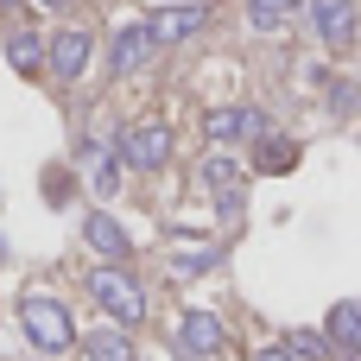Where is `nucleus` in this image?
Wrapping results in <instances>:
<instances>
[{"mask_svg":"<svg viewBox=\"0 0 361 361\" xmlns=\"http://www.w3.org/2000/svg\"><path fill=\"white\" fill-rule=\"evenodd\" d=\"M19 330H25V343H32L38 355H63V349L82 343L76 324H70V311H63V298H51V292L19 298Z\"/></svg>","mask_w":361,"mask_h":361,"instance_id":"1","label":"nucleus"},{"mask_svg":"<svg viewBox=\"0 0 361 361\" xmlns=\"http://www.w3.org/2000/svg\"><path fill=\"white\" fill-rule=\"evenodd\" d=\"M89 292H95V305H102L114 324H127V330L146 317V292H140V279H133V273H121V260L95 267V273H89Z\"/></svg>","mask_w":361,"mask_h":361,"instance_id":"2","label":"nucleus"},{"mask_svg":"<svg viewBox=\"0 0 361 361\" xmlns=\"http://www.w3.org/2000/svg\"><path fill=\"white\" fill-rule=\"evenodd\" d=\"M311 32H317L330 51L355 44V32H361V6H355V0H311Z\"/></svg>","mask_w":361,"mask_h":361,"instance_id":"3","label":"nucleus"},{"mask_svg":"<svg viewBox=\"0 0 361 361\" xmlns=\"http://www.w3.org/2000/svg\"><path fill=\"white\" fill-rule=\"evenodd\" d=\"M121 152H127L133 171H159V165L171 159V133H165V121H140V127H127V133H121Z\"/></svg>","mask_w":361,"mask_h":361,"instance_id":"4","label":"nucleus"},{"mask_svg":"<svg viewBox=\"0 0 361 361\" xmlns=\"http://www.w3.org/2000/svg\"><path fill=\"white\" fill-rule=\"evenodd\" d=\"M89 51H95V38H89V32H57V38H51V51H44V63H51V76H57V82H76V76L89 70Z\"/></svg>","mask_w":361,"mask_h":361,"instance_id":"5","label":"nucleus"},{"mask_svg":"<svg viewBox=\"0 0 361 361\" xmlns=\"http://www.w3.org/2000/svg\"><path fill=\"white\" fill-rule=\"evenodd\" d=\"M152 44H159V38H152L146 25H121L114 44H108V76H133V70L152 57Z\"/></svg>","mask_w":361,"mask_h":361,"instance_id":"6","label":"nucleus"},{"mask_svg":"<svg viewBox=\"0 0 361 361\" xmlns=\"http://www.w3.org/2000/svg\"><path fill=\"white\" fill-rule=\"evenodd\" d=\"M203 133L228 146V140H247V133H267V114H260V108H209V114H203Z\"/></svg>","mask_w":361,"mask_h":361,"instance_id":"7","label":"nucleus"},{"mask_svg":"<svg viewBox=\"0 0 361 361\" xmlns=\"http://www.w3.org/2000/svg\"><path fill=\"white\" fill-rule=\"evenodd\" d=\"M197 25H209V6H159V13L146 19V32H152L159 44H171V38H190Z\"/></svg>","mask_w":361,"mask_h":361,"instance_id":"8","label":"nucleus"},{"mask_svg":"<svg viewBox=\"0 0 361 361\" xmlns=\"http://www.w3.org/2000/svg\"><path fill=\"white\" fill-rule=\"evenodd\" d=\"M82 349H89V361H133V343H127V324H102V330H89L82 336Z\"/></svg>","mask_w":361,"mask_h":361,"instance_id":"9","label":"nucleus"},{"mask_svg":"<svg viewBox=\"0 0 361 361\" xmlns=\"http://www.w3.org/2000/svg\"><path fill=\"white\" fill-rule=\"evenodd\" d=\"M330 349H343V355H361V305L355 298H343L336 311H330Z\"/></svg>","mask_w":361,"mask_h":361,"instance_id":"10","label":"nucleus"},{"mask_svg":"<svg viewBox=\"0 0 361 361\" xmlns=\"http://www.w3.org/2000/svg\"><path fill=\"white\" fill-rule=\"evenodd\" d=\"M82 235H89V247H95V254H108V260H127V247H133V241L121 235V222H108L102 209H95V216H82Z\"/></svg>","mask_w":361,"mask_h":361,"instance_id":"11","label":"nucleus"},{"mask_svg":"<svg viewBox=\"0 0 361 361\" xmlns=\"http://www.w3.org/2000/svg\"><path fill=\"white\" fill-rule=\"evenodd\" d=\"M184 349H190V355H222V317L190 311V317H184Z\"/></svg>","mask_w":361,"mask_h":361,"instance_id":"12","label":"nucleus"},{"mask_svg":"<svg viewBox=\"0 0 361 361\" xmlns=\"http://www.w3.org/2000/svg\"><path fill=\"white\" fill-rule=\"evenodd\" d=\"M197 184H209V190L222 197V209H235V203H241V171H235L228 159H203V171H197Z\"/></svg>","mask_w":361,"mask_h":361,"instance_id":"13","label":"nucleus"},{"mask_svg":"<svg viewBox=\"0 0 361 361\" xmlns=\"http://www.w3.org/2000/svg\"><path fill=\"white\" fill-rule=\"evenodd\" d=\"M292 13H298V0H247V19H254L260 32H279Z\"/></svg>","mask_w":361,"mask_h":361,"instance_id":"14","label":"nucleus"},{"mask_svg":"<svg viewBox=\"0 0 361 361\" xmlns=\"http://www.w3.org/2000/svg\"><path fill=\"white\" fill-rule=\"evenodd\" d=\"M6 57H13V70H19V76H38V63H44V44H38L32 32H19V38L6 44Z\"/></svg>","mask_w":361,"mask_h":361,"instance_id":"15","label":"nucleus"},{"mask_svg":"<svg viewBox=\"0 0 361 361\" xmlns=\"http://www.w3.org/2000/svg\"><path fill=\"white\" fill-rule=\"evenodd\" d=\"M286 343H292V355H298V361H324V355H330V330H292Z\"/></svg>","mask_w":361,"mask_h":361,"instance_id":"16","label":"nucleus"},{"mask_svg":"<svg viewBox=\"0 0 361 361\" xmlns=\"http://www.w3.org/2000/svg\"><path fill=\"white\" fill-rule=\"evenodd\" d=\"M292 159H298V146H286V140H273V146L260 152V171H286Z\"/></svg>","mask_w":361,"mask_h":361,"instance_id":"17","label":"nucleus"},{"mask_svg":"<svg viewBox=\"0 0 361 361\" xmlns=\"http://www.w3.org/2000/svg\"><path fill=\"white\" fill-rule=\"evenodd\" d=\"M95 190H102V197H114V190H121V165H114V159H102V165H95Z\"/></svg>","mask_w":361,"mask_h":361,"instance_id":"18","label":"nucleus"},{"mask_svg":"<svg viewBox=\"0 0 361 361\" xmlns=\"http://www.w3.org/2000/svg\"><path fill=\"white\" fill-rule=\"evenodd\" d=\"M254 361H298V355H292V343H267V349H254Z\"/></svg>","mask_w":361,"mask_h":361,"instance_id":"19","label":"nucleus"},{"mask_svg":"<svg viewBox=\"0 0 361 361\" xmlns=\"http://www.w3.org/2000/svg\"><path fill=\"white\" fill-rule=\"evenodd\" d=\"M38 6H63V0H38Z\"/></svg>","mask_w":361,"mask_h":361,"instance_id":"20","label":"nucleus"}]
</instances>
